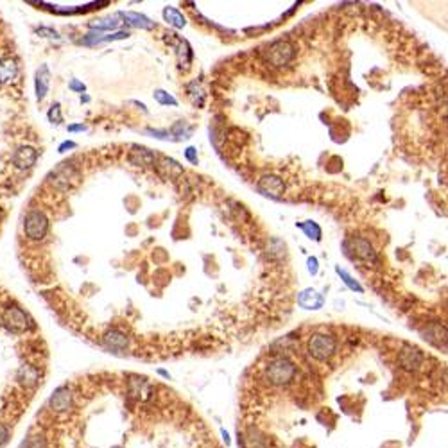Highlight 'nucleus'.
Here are the masks:
<instances>
[{
	"label": "nucleus",
	"mask_w": 448,
	"mask_h": 448,
	"mask_svg": "<svg viewBox=\"0 0 448 448\" xmlns=\"http://www.w3.org/2000/svg\"><path fill=\"white\" fill-rule=\"evenodd\" d=\"M260 54L265 63H269L274 68H282V67H287L292 61V58H294L296 54V49L289 40H274L269 45H265L264 49L260 50Z\"/></svg>",
	"instance_id": "nucleus-1"
},
{
	"label": "nucleus",
	"mask_w": 448,
	"mask_h": 448,
	"mask_svg": "<svg viewBox=\"0 0 448 448\" xmlns=\"http://www.w3.org/2000/svg\"><path fill=\"white\" fill-rule=\"evenodd\" d=\"M296 377V366L289 357L278 355L269 360L265 366V378L273 385H287Z\"/></svg>",
	"instance_id": "nucleus-2"
},
{
	"label": "nucleus",
	"mask_w": 448,
	"mask_h": 448,
	"mask_svg": "<svg viewBox=\"0 0 448 448\" xmlns=\"http://www.w3.org/2000/svg\"><path fill=\"white\" fill-rule=\"evenodd\" d=\"M335 337L330 333H314L309 339V353L316 360H328L335 353Z\"/></svg>",
	"instance_id": "nucleus-3"
},
{
	"label": "nucleus",
	"mask_w": 448,
	"mask_h": 448,
	"mask_svg": "<svg viewBox=\"0 0 448 448\" xmlns=\"http://www.w3.org/2000/svg\"><path fill=\"white\" fill-rule=\"evenodd\" d=\"M23 228H25V235L29 237L31 240H41L47 235L49 220H47L43 212H40V210H31L25 215Z\"/></svg>",
	"instance_id": "nucleus-4"
},
{
	"label": "nucleus",
	"mask_w": 448,
	"mask_h": 448,
	"mask_svg": "<svg viewBox=\"0 0 448 448\" xmlns=\"http://www.w3.org/2000/svg\"><path fill=\"white\" fill-rule=\"evenodd\" d=\"M75 178H77V171L68 163H61L60 167L50 174V181H52L54 187L60 188V190H68V187H70V183Z\"/></svg>",
	"instance_id": "nucleus-5"
},
{
	"label": "nucleus",
	"mask_w": 448,
	"mask_h": 448,
	"mask_svg": "<svg viewBox=\"0 0 448 448\" xmlns=\"http://www.w3.org/2000/svg\"><path fill=\"white\" fill-rule=\"evenodd\" d=\"M258 190L264 195H267V198L278 199L282 198V194L285 192V185L278 176L269 174V176H264V178L258 181Z\"/></svg>",
	"instance_id": "nucleus-6"
},
{
	"label": "nucleus",
	"mask_w": 448,
	"mask_h": 448,
	"mask_svg": "<svg viewBox=\"0 0 448 448\" xmlns=\"http://www.w3.org/2000/svg\"><path fill=\"white\" fill-rule=\"evenodd\" d=\"M398 362L400 366L403 368V370H418L419 366H422L423 362V355L419 350H416V348H411V346H405L402 351H400L398 355Z\"/></svg>",
	"instance_id": "nucleus-7"
},
{
	"label": "nucleus",
	"mask_w": 448,
	"mask_h": 448,
	"mask_svg": "<svg viewBox=\"0 0 448 448\" xmlns=\"http://www.w3.org/2000/svg\"><path fill=\"white\" fill-rule=\"evenodd\" d=\"M351 247H353V255L357 258H360V260L364 262H375L377 260V253H375L373 246H371L370 240L362 239V237H357V239H351L350 240Z\"/></svg>",
	"instance_id": "nucleus-8"
},
{
	"label": "nucleus",
	"mask_w": 448,
	"mask_h": 448,
	"mask_svg": "<svg viewBox=\"0 0 448 448\" xmlns=\"http://www.w3.org/2000/svg\"><path fill=\"white\" fill-rule=\"evenodd\" d=\"M298 303L305 310H319L325 305V299H323V296L316 289H305V291L299 292Z\"/></svg>",
	"instance_id": "nucleus-9"
},
{
	"label": "nucleus",
	"mask_w": 448,
	"mask_h": 448,
	"mask_svg": "<svg viewBox=\"0 0 448 448\" xmlns=\"http://www.w3.org/2000/svg\"><path fill=\"white\" fill-rule=\"evenodd\" d=\"M4 319H6V323L15 330H25L31 323V319L27 318V314L23 312L22 309H18V306H13V309L6 310Z\"/></svg>",
	"instance_id": "nucleus-10"
},
{
	"label": "nucleus",
	"mask_w": 448,
	"mask_h": 448,
	"mask_svg": "<svg viewBox=\"0 0 448 448\" xmlns=\"http://www.w3.org/2000/svg\"><path fill=\"white\" fill-rule=\"evenodd\" d=\"M38 158V153L33 149V147H20L15 154H13V161L18 169H29L34 165Z\"/></svg>",
	"instance_id": "nucleus-11"
},
{
	"label": "nucleus",
	"mask_w": 448,
	"mask_h": 448,
	"mask_svg": "<svg viewBox=\"0 0 448 448\" xmlns=\"http://www.w3.org/2000/svg\"><path fill=\"white\" fill-rule=\"evenodd\" d=\"M104 344L108 346V350L111 351H124L127 348V344H129V341H127L126 333L119 332V330H111V332H108L104 335Z\"/></svg>",
	"instance_id": "nucleus-12"
},
{
	"label": "nucleus",
	"mask_w": 448,
	"mask_h": 448,
	"mask_svg": "<svg viewBox=\"0 0 448 448\" xmlns=\"http://www.w3.org/2000/svg\"><path fill=\"white\" fill-rule=\"evenodd\" d=\"M50 407L54 411H68L72 407V395L67 387H60L50 398Z\"/></svg>",
	"instance_id": "nucleus-13"
},
{
	"label": "nucleus",
	"mask_w": 448,
	"mask_h": 448,
	"mask_svg": "<svg viewBox=\"0 0 448 448\" xmlns=\"http://www.w3.org/2000/svg\"><path fill=\"white\" fill-rule=\"evenodd\" d=\"M119 16H122L127 23H131L133 27H140V29H154L156 23L153 22L151 18H147L146 15H140V13H134V11H126V13H119Z\"/></svg>",
	"instance_id": "nucleus-14"
},
{
	"label": "nucleus",
	"mask_w": 448,
	"mask_h": 448,
	"mask_svg": "<svg viewBox=\"0 0 448 448\" xmlns=\"http://www.w3.org/2000/svg\"><path fill=\"white\" fill-rule=\"evenodd\" d=\"M133 153H131L129 160L131 163L134 165H153L154 161H156V154L151 153L149 149H146V147H133Z\"/></svg>",
	"instance_id": "nucleus-15"
},
{
	"label": "nucleus",
	"mask_w": 448,
	"mask_h": 448,
	"mask_svg": "<svg viewBox=\"0 0 448 448\" xmlns=\"http://www.w3.org/2000/svg\"><path fill=\"white\" fill-rule=\"evenodd\" d=\"M163 18H165V22H167L169 25L176 27V29H183V27L187 25V20H185L183 13L179 11V9H176V8H165L163 9Z\"/></svg>",
	"instance_id": "nucleus-16"
},
{
	"label": "nucleus",
	"mask_w": 448,
	"mask_h": 448,
	"mask_svg": "<svg viewBox=\"0 0 448 448\" xmlns=\"http://www.w3.org/2000/svg\"><path fill=\"white\" fill-rule=\"evenodd\" d=\"M18 380L22 382L25 387H33V385H36L38 380H40V373H38V370H34L33 366H22L18 371Z\"/></svg>",
	"instance_id": "nucleus-17"
},
{
	"label": "nucleus",
	"mask_w": 448,
	"mask_h": 448,
	"mask_svg": "<svg viewBox=\"0 0 448 448\" xmlns=\"http://www.w3.org/2000/svg\"><path fill=\"white\" fill-rule=\"evenodd\" d=\"M49 81H50L49 70H47V67H41V70H38V75H36V92H38V99H40V101L47 95Z\"/></svg>",
	"instance_id": "nucleus-18"
},
{
	"label": "nucleus",
	"mask_w": 448,
	"mask_h": 448,
	"mask_svg": "<svg viewBox=\"0 0 448 448\" xmlns=\"http://www.w3.org/2000/svg\"><path fill=\"white\" fill-rule=\"evenodd\" d=\"M298 228H301L309 239H314L316 242L321 240V235H323L321 228H319L316 222H312V220H306V222H303V224H298Z\"/></svg>",
	"instance_id": "nucleus-19"
},
{
	"label": "nucleus",
	"mask_w": 448,
	"mask_h": 448,
	"mask_svg": "<svg viewBox=\"0 0 448 448\" xmlns=\"http://www.w3.org/2000/svg\"><path fill=\"white\" fill-rule=\"evenodd\" d=\"M335 273L339 274V276H341V280L344 282V285H346L348 289H351V291H355V292H364L362 285L358 284L357 280H353V276H350V274H348L346 271H344V269H341V267H335Z\"/></svg>",
	"instance_id": "nucleus-20"
},
{
	"label": "nucleus",
	"mask_w": 448,
	"mask_h": 448,
	"mask_svg": "<svg viewBox=\"0 0 448 448\" xmlns=\"http://www.w3.org/2000/svg\"><path fill=\"white\" fill-rule=\"evenodd\" d=\"M16 75V65L13 61H2L0 63V82L9 81Z\"/></svg>",
	"instance_id": "nucleus-21"
},
{
	"label": "nucleus",
	"mask_w": 448,
	"mask_h": 448,
	"mask_svg": "<svg viewBox=\"0 0 448 448\" xmlns=\"http://www.w3.org/2000/svg\"><path fill=\"white\" fill-rule=\"evenodd\" d=\"M90 27L92 29H95L97 33H102V31H113L119 27V22H117L115 18H106V20H95V22L90 23Z\"/></svg>",
	"instance_id": "nucleus-22"
},
{
	"label": "nucleus",
	"mask_w": 448,
	"mask_h": 448,
	"mask_svg": "<svg viewBox=\"0 0 448 448\" xmlns=\"http://www.w3.org/2000/svg\"><path fill=\"white\" fill-rule=\"evenodd\" d=\"M154 99H156L158 104H163V106H178V101H176L174 97H172L171 94H167L165 90H156L154 92Z\"/></svg>",
	"instance_id": "nucleus-23"
},
{
	"label": "nucleus",
	"mask_w": 448,
	"mask_h": 448,
	"mask_svg": "<svg viewBox=\"0 0 448 448\" xmlns=\"http://www.w3.org/2000/svg\"><path fill=\"white\" fill-rule=\"evenodd\" d=\"M172 133H176L178 136H181V134H183V138H190L192 129H190V127L187 129V127H185V122H178L174 127H172Z\"/></svg>",
	"instance_id": "nucleus-24"
},
{
	"label": "nucleus",
	"mask_w": 448,
	"mask_h": 448,
	"mask_svg": "<svg viewBox=\"0 0 448 448\" xmlns=\"http://www.w3.org/2000/svg\"><path fill=\"white\" fill-rule=\"evenodd\" d=\"M49 120H50V122H56V124H60V122H61L60 104H56V106H52V108H50V111H49Z\"/></svg>",
	"instance_id": "nucleus-25"
},
{
	"label": "nucleus",
	"mask_w": 448,
	"mask_h": 448,
	"mask_svg": "<svg viewBox=\"0 0 448 448\" xmlns=\"http://www.w3.org/2000/svg\"><path fill=\"white\" fill-rule=\"evenodd\" d=\"M306 265H309V273L310 274H318L319 271V262L316 257H310L309 260H306Z\"/></svg>",
	"instance_id": "nucleus-26"
},
{
	"label": "nucleus",
	"mask_w": 448,
	"mask_h": 448,
	"mask_svg": "<svg viewBox=\"0 0 448 448\" xmlns=\"http://www.w3.org/2000/svg\"><path fill=\"white\" fill-rule=\"evenodd\" d=\"M185 158H187L190 163L198 165V151H195V147H188V149L185 151Z\"/></svg>",
	"instance_id": "nucleus-27"
},
{
	"label": "nucleus",
	"mask_w": 448,
	"mask_h": 448,
	"mask_svg": "<svg viewBox=\"0 0 448 448\" xmlns=\"http://www.w3.org/2000/svg\"><path fill=\"white\" fill-rule=\"evenodd\" d=\"M8 437H9V430H8V427L0 423V446H2V444H4L6 441H8Z\"/></svg>",
	"instance_id": "nucleus-28"
},
{
	"label": "nucleus",
	"mask_w": 448,
	"mask_h": 448,
	"mask_svg": "<svg viewBox=\"0 0 448 448\" xmlns=\"http://www.w3.org/2000/svg\"><path fill=\"white\" fill-rule=\"evenodd\" d=\"M151 134H156V138H161V140H167L169 138V133L167 131H158V129H149Z\"/></svg>",
	"instance_id": "nucleus-29"
},
{
	"label": "nucleus",
	"mask_w": 448,
	"mask_h": 448,
	"mask_svg": "<svg viewBox=\"0 0 448 448\" xmlns=\"http://www.w3.org/2000/svg\"><path fill=\"white\" fill-rule=\"evenodd\" d=\"M70 88H72V90H79V92H82V90H85V85H81V82H77V81H72Z\"/></svg>",
	"instance_id": "nucleus-30"
},
{
	"label": "nucleus",
	"mask_w": 448,
	"mask_h": 448,
	"mask_svg": "<svg viewBox=\"0 0 448 448\" xmlns=\"http://www.w3.org/2000/svg\"><path fill=\"white\" fill-rule=\"evenodd\" d=\"M70 147H75V144L74 142H65L63 146L60 147V151H65V149H70Z\"/></svg>",
	"instance_id": "nucleus-31"
},
{
	"label": "nucleus",
	"mask_w": 448,
	"mask_h": 448,
	"mask_svg": "<svg viewBox=\"0 0 448 448\" xmlns=\"http://www.w3.org/2000/svg\"><path fill=\"white\" fill-rule=\"evenodd\" d=\"M68 129H70V131H85L86 126H70Z\"/></svg>",
	"instance_id": "nucleus-32"
}]
</instances>
